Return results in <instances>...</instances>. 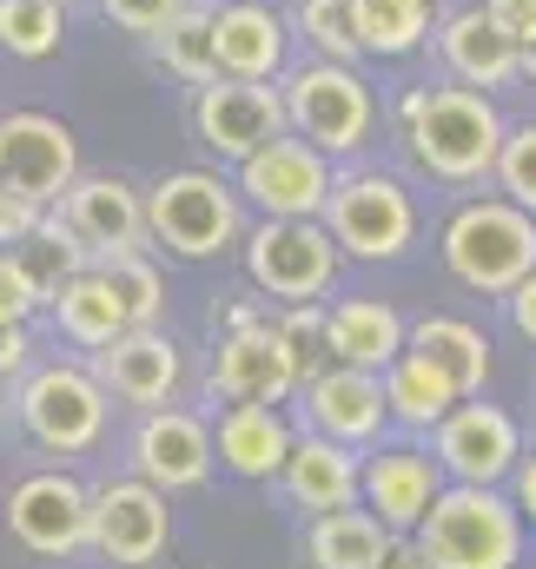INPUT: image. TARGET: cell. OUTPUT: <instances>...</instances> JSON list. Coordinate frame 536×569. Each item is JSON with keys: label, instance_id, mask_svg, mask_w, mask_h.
Returning <instances> with one entry per match:
<instances>
[{"label": "cell", "instance_id": "obj_1", "mask_svg": "<svg viewBox=\"0 0 536 569\" xmlns=\"http://www.w3.org/2000/svg\"><path fill=\"white\" fill-rule=\"evenodd\" d=\"M391 140H398L404 166L430 186H450V192H470V186H490L497 172V152L510 133V113L497 93H477L464 80H417L404 87L385 113Z\"/></svg>", "mask_w": 536, "mask_h": 569}, {"label": "cell", "instance_id": "obj_2", "mask_svg": "<svg viewBox=\"0 0 536 569\" xmlns=\"http://www.w3.org/2000/svg\"><path fill=\"white\" fill-rule=\"evenodd\" d=\"M146 226H152V252L179 266H212L246 246L252 206L239 199L232 166H172L146 186Z\"/></svg>", "mask_w": 536, "mask_h": 569}, {"label": "cell", "instance_id": "obj_3", "mask_svg": "<svg viewBox=\"0 0 536 569\" xmlns=\"http://www.w3.org/2000/svg\"><path fill=\"white\" fill-rule=\"evenodd\" d=\"M278 93H285V127L298 140H311L325 159H338V166L365 159L378 127H385V113H391L378 100L365 60H311V53H298L285 67V80H278Z\"/></svg>", "mask_w": 536, "mask_h": 569}, {"label": "cell", "instance_id": "obj_4", "mask_svg": "<svg viewBox=\"0 0 536 569\" xmlns=\"http://www.w3.org/2000/svg\"><path fill=\"white\" fill-rule=\"evenodd\" d=\"M437 259L464 291L510 298L536 272V212L504 199L497 186L490 192H464L444 212V226H437Z\"/></svg>", "mask_w": 536, "mask_h": 569}, {"label": "cell", "instance_id": "obj_5", "mask_svg": "<svg viewBox=\"0 0 536 569\" xmlns=\"http://www.w3.org/2000/svg\"><path fill=\"white\" fill-rule=\"evenodd\" d=\"M325 226H331V239H338L345 259H358V266H398L404 252L417 246L424 212H417V192H410L404 172L351 159V166H338V186L325 199Z\"/></svg>", "mask_w": 536, "mask_h": 569}, {"label": "cell", "instance_id": "obj_6", "mask_svg": "<svg viewBox=\"0 0 536 569\" xmlns=\"http://www.w3.org/2000/svg\"><path fill=\"white\" fill-rule=\"evenodd\" d=\"M430 569H517L524 563V510L497 483H444L430 517L417 523Z\"/></svg>", "mask_w": 536, "mask_h": 569}, {"label": "cell", "instance_id": "obj_7", "mask_svg": "<svg viewBox=\"0 0 536 569\" xmlns=\"http://www.w3.org/2000/svg\"><path fill=\"white\" fill-rule=\"evenodd\" d=\"M239 266L266 305H325L345 272V252L325 219H252Z\"/></svg>", "mask_w": 536, "mask_h": 569}, {"label": "cell", "instance_id": "obj_8", "mask_svg": "<svg viewBox=\"0 0 536 569\" xmlns=\"http://www.w3.org/2000/svg\"><path fill=\"white\" fill-rule=\"evenodd\" d=\"M107 411H113V391L100 385L93 365H73V358H47L33 365L20 385H13V418L20 430L53 450V457H80L107 437Z\"/></svg>", "mask_w": 536, "mask_h": 569}, {"label": "cell", "instance_id": "obj_9", "mask_svg": "<svg viewBox=\"0 0 536 569\" xmlns=\"http://www.w3.org/2000/svg\"><path fill=\"white\" fill-rule=\"evenodd\" d=\"M186 127L219 166H239L259 146H271L278 133H291L278 80H232V73H219V80L186 93Z\"/></svg>", "mask_w": 536, "mask_h": 569}, {"label": "cell", "instance_id": "obj_10", "mask_svg": "<svg viewBox=\"0 0 536 569\" xmlns=\"http://www.w3.org/2000/svg\"><path fill=\"white\" fill-rule=\"evenodd\" d=\"M232 179H239V199L252 206V219H325V199L338 186V159H325L298 133H278L252 159H239Z\"/></svg>", "mask_w": 536, "mask_h": 569}, {"label": "cell", "instance_id": "obj_11", "mask_svg": "<svg viewBox=\"0 0 536 569\" xmlns=\"http://www.w3.org/2000/svg\"><path fill=\"white\" fill-rule=\"evenodd\" d=\"M53 219L73 232V246L100 266V259H127L152 252V226H146V186L120 172H80L67 186V199L53 206Z\"/></svg>", "mask_w": 536, "mask_h": 569}, {"label": "cell", "instance_id": "obj_12", "mask_svg": "<svg viewBox=\"0 0 536 569\" xmlns=\"http://www.w3.org/2000/svg\"><path fill=\"white\" fill-rule=\"evenodd\" d=\"M80 172H87L80 166V133L60 113H40V107L0 113V186H13V192H27L33 206L53 212Z\"/></svg>", "mask_w": 536, "mask_h": 569}, {"label": "cell", "instance_id": "obj_13", "mask_svg": "<svg viewBox=\"0 0 536 569\" xmlns=\"http://www.w3.org/2000/svg\"><path fill=\"white\" fill-rule=\"evenodd\" d=\"M298 385H305V365L291 358V345L278 338L271 318L246 325V331H219V351L206 371L212 405H285V398H298Z\"/></svg>", "mask_w": 536, "mask_h": 569}, {"label": "cell", "instance_id": "obj_14", "mask_svg": "<svg viewBox=\"0 0 536 569\" xmlns=\"http://www.w3.org/2000/svg\"><path fill=\"white\" fill-rule=\"evenodd\" d=\"M430 53H437V73L444 80H464L477 93H510L524 87V47L484 13V0H464V7H444L437 13V33H430Z\"/></svg>", "mask_w": 536, "mask_h": 569}, {"label": "cell", "instance_id": "obj_15", "mask_svg": "<svg viewBox=\"0 0 536 569\" xmlns=\"http://www.w3.org/2000/svg\"><path fill=\"white\" fill-rule=\"evenodd\" d=\"M7 530L33 557H73L80 543H93V490L67 470H33L7 497Z\"/></svg>", "mask_w": 536, "mask_h": 569}, {"label": "cell", "instance_id": "obj_16", "mask_svg": "<svg viewBox=\"0 0 536 569\" xmlns=\"http://www.w3.org/2000/svg\"><path fill=\"white\" fill-rule=\"evenodd\" d=\"M430 450L444 463L450 483H504L524 457V430L504 405H484V398H464L444 425L430 430Z\"/></svg>", "mask_w": 536, "mask_h": 569}, {"label": "cell", "instance_id": "obj_17", "mask_svg": "<svg viewBox=\"0 0 536 569\" xmlns=\"http://www.w3.org/2000/svg\"><path fill=\"white\" fill-rule=\"evenodd\" d=\"M444 463L424 443H371L365 450V510L391 530V537H417V523L430 517V503L444 497Z\"/></svg>", "mask_w": 536, "mask_h": 569}, {"label": "cell", "instance_id": "obj_18", "mask_svg": "<svg viewBox=\"0 0 536 569\" xmlns=\"http://www.w3.org/2000/svg\"><path fill=\"white\" fill-rule=\"evenodd\" d=\"M219 463V443L212 425L199 411H179V405H159V411H139L133 430V477H146L152 490H199Z\"/></svg>", "mask_w": 536, "mask_h": 569}, {"label": "cell", "instance_id": "obj_19", "mask_svg": "<svg viewBox=\"0 0 536 569\" xmlns=\"http://www.w3.org/2000/svg\"><path fill=\"white\" fill-rule=\"evenodd\" d=\"M93 371L100 385L113 391V405H133V411H159L179 398L186 385V345L159 325H133L120 331L107 351H93Z\"/></svg>", "mask_w": 536, "mask_h": 569}, {"label": "cell", "instance_id": "obj_20", "mask_svg": "<svg viewBox=\"0 0 536 569\" xmlns=\"http://www.w3.org/2000/svg\"><path fill=\"white\" fill-rule=\"evenodd\" d=\"M298 405H305V425L318 437H338L351 450L378 443L385 425H391V405H385V378L378 371H358V365H325L298 385Z\"/></svg>", "mask_w": 536, "mask_h": 569}, {"label": "cell", "instance_id": "obj_21", "mask_svg": "<svg viewBox=\"0 0 536 569\" xmlns=\"http://www.w3.org/2000/svg\"><path fill=\"white\" fill-rule=\"evenodd\" d=\"M212 47H219V73L232 80H285V67L298 60L291 13L278 0H219Z\"/></svg>", "mask_w": 536, "mask_h": 569}, {"label": "cell", "instance_id": "obj_22", "mask_svg": "<svg viewBox=\"0 0 536 569\" xmlns=\"http://www.w3.org/2000/svg\"><path fill=\"white\" fill-rule=\"evenodd\" d=\"M172 517H166V490H152L146 477H120L93 490V550L107 563L146 569L166 557Z\"/></svg>", "mask_w": 536, "mask_h": 569}, {"label": "cell", "instance_id": "obj_23", "mask_svg": "<svg viewBox=\"0 0 536 569\" xmlns=\"http://www.w3.org/2000/svg\"><path fill=\"white\" fill-rule=\"evenodd\" d=\"M278 483H285V497H291L305 517L351 510V503H365V457H358L351 443H338V437L305 430V437L291 443V457H285Z\"/></svg>", "mask_w": 536, "mask_h": 569}, {"label": "cell", "instance_id": "obj_24", "mask_svg": "<svg viewBox=\"0 0 536 569\" xmlns=\"http://www.w3.org/2000/svg\"><path fill=\"white\" fill-rule=\"evenodd\" d=\"M325 345H331L338 365L385 371L391 358H404V345H410V318H404L391 298H365V291H351V298L325 305Z\"/></svg>", "mask_w": 536, "mask_h": 569}, {"label": "cell", "instance_id": "obj_25", "mask_svg": "<svg viewBox=\"0 0 536 569\" xmlns=\"http://www.w3.org/2000/svg\"><path fill=\"white\" fill-rule=\"evenodd\" d=\"M212 443H219V463L246 483H271L298 443L291 418L278 405H226L219 425H212Z\"/></svg>", "mask_w": 536, "mask_h": 569}, {"label": "cell", "instance_id": "obj_26", "mask_svg": "<svg viewBox=\"0 0 536 569\" xmlns=\"http://www.w3.org/2000/svg\"><path fill=\"white\" fill-rule=\"evenodd\" d=\"M437 13H444V7H430V0H351L365 67H404V60L430 53Z\"/></svg>", "mask_w": 536, "mask_h": 569}, {"label": "cell", "instance_id": "obj_27", "mask_svg": "<svg viewBox=\"0 0 536 569\" xmlns=\"http://www.w3.org/2000/svg\"><path fill=\"white\" fill-rule=\"evenodd\" d=\"M410 351L430 358L464 398H484V385H490V338H484L470 318H457V311H424V318H410Z\"/></svg>", "mask_w": 536, "mask_h": 569}, {"label": "cell", "instance_id": "obj_28", "mask_svg": "<svg viewBox=\"0 0 536 569\" xmlns=\"http://www.w3.org/2000/svg\"><path fill=\"white\" fill-rule=\"evenodd\" d=\"M385 405H391V425H404V430H437L457 405H464V391L430 365V358H417L410 345H404V358H391L385 371Z\"/></svg>", "mask_w": 536, "mask_h": 569}, {"label": "cell", "instance_id": "obj_29", "mask_svg": "<svg viewBox=\"0 0 536 569\" xmlns=\"http://www.w3.org/2000/svg\"><path fill=\"white\" fill-rule=\"evenodd\" d=\"M53 325H60V338L67 345H80V351H107L120 331H133V318H127V305L113 298V284H107V272L100 266H87L80 279L67 284L53 305Z\"/></svg>", "mask_w": 536, "mask_h": 569}, {"label": "cell", "instance_id": "obj_30", "mask_svg": "<svg viewBox=\"0 0 536 569\" xmlns=\"http://www.w3.org/2000/svg\"><path fill=\"white\" fill-rule=\"evenodd\" d=\"M385 550H391V530L371 517V510H325V517H311V530H305V557L311 569H378L385 563Z\"/></svg>", "mask_w": 536, "mask_h": 569}, {"label": "cell", "instance_id": "obj_31", "mask_svg": "<svg viewBox=\"0 0 536 569\" xmlns=\"http://www.w3.org/2000/svg\"><path fill=\"white\" fill-rule=\"evenodd\" d=\"M146 53H152V67L172 80V87H206V80H219V47H212V0H192L159 40H146Z\"/></svg>", "mask_w": 536, "mask_h": 569}, {"label": "cell", "instance_id": "obj_32", "mask_svg": "<svg viewBox=\"0 0 536 569\" xmlns=\"http://www.w3.org/2000/svg\"><path fill=\"white\" fill-rule=\"evenodd\" d=\"M67 47V0H0V53L7 60H53Z\"/></svg>", "mask_w": 536, "mask_h": 569}, {"label": "cell", "instance_id": "obj_33", "mask_svg": "<svg viewBox=\"0 0 536 569\" xmlns=\"http://www.w3.org/2000/svg\"><path fill=\"white\" fill-rule=\"evenodd\" d=\"M13 259L27 266V279L40 284V298H47V305H53V298H60L67 284H73L80 272H87V266H93V259H87V252L73 246V232H67V226H60L53 212H47V219H40V226H33V232H27L20 246H13Z\"/></svg>", "mask_w": 536, "mask_h": 569}, {"label": "cell", "instance_id": "obj_34", "mask_svg": "<svg viewBox=\"0 0 536 569\" xmlns=\"http://www.w3.org/2000/svg\"><path fill=\"white\" fill-rule=\"evenodd\" d=\"M285 13H291L298 53H311V60H365L351 0H285Z\"/></svg>", "mask_w": 536, "mask_h": 569}, {"label": "cell", "instance_id": "obj_35", "mask_svg": "<svg viewBox=\"0 0 536 569\" xmlns=\"http://www.w3.org/2000/svg\"><path fill=\"white\" fill-rule=\"evenodd\" d=\"M100 272L113 284V298L127 305L133 325H159L166 318V272L152 252H127V259H100Z\"/></svg>", "mask_w": 536, "mask_h": 569}, {"label": "cell", "instance_id": "obj_36", "mask_svg": "<svg viewBox=\"0 0 536 569\" xmlns=\"http://www.w3.org/2000/svg\"><path fill=\"white\" fill-rule=\"evenodd\" d=\"M490 186H497L504 199H517L524 212H536V113H530V120H510V133H504V152H497V172H490Z\"/></svg>", "mask_w": 536, "mask_h": 569}, {"label": "cell", "instance_id": "obj_37", "mask_svg": "<svg viewBox=\"0 0 536 569\" xmlns=\"http://www.w3.org/2000/svg\"><path fill=\"white\" fill-rule=\"evenodd\" d=\"M271 325H278V338L291 345V358L305 365V378L331 365V345H325V305H271Z\"/></svg>", "mask_w": 536, "mask_h": 569}, {"label": "cell", "instance_id": "obj_38", "mask_svg": "<svg viewBox=\"0 0 536 569\" xmlns=\"http://www.w3.org/2000/svg\"><path fill=\"white\" fill-rule=\"evenodd\" d=\"M93 7L107 13V27H113V33H133L139 47H146V40H159V33L179 20L192 0H93Z\"/></svg>", "mask_w": 536, "mask_h": 569}, {"label": "cell", "instance_id": "obj_39", "mask_svg": "<svg viewBox=\"0 0 536 569\" xmlns=\"http://www.w3.org/2000/svg\"><path fill=\"white\" fill-rule=\"evenodd\" d=\"M40 311H47L40 284L27 279V266L13 259V246H0V318H13V325H33Z\"/></svg>", "mask_w": 536, "mask_h": 569}, {"label": "cell", "instance_id": "obj_40", "mask_svg": "<svg viewBox=\"0 0 536 569\" xmlns=\"http://www.w3.org/2000/svg\"><path fill=\"white\" fill-rule=\"evenodd\" d=\"M33 371V325L0 318V385H20Z\"/></svg>", "mask_w": 536, "mask_h": 569}, {"label": "cell", "instance_id": "obj_41", "mask_svg": "<svg viewBox=\"0 0 536 569\" xmlns=\"http://www.w3.org/2000/svg\"><path fill=\"white\" fill-rule=\"evenodd\" d=\"M47 219V206H33L27 192H13V186H0V246H20L33 226Z\"/></svg>", "mask_w": 536, "mask_h": 569}, {"label": "cell", "instance_id": "obj_42", "mask_svg": "<svg viewBox=\"0 0 536 569\" xmlns=\"http://www.w3.org/2000/svg\"><path fill=\"white\" fill-rule=\"evenodd\" d=\"M484 13L524 47V40H536V0H484Z\"/></svg>", "mask_w": 536, "mask_h": 569}, {"label": "cell", "instance_id": "obj_43", "mask_svg": "<svg viewBox=\"0 0 536 569\" xmlns=\"http://www.w3.org/2000/svg\"><path fill=\"white\" fill-rule=\"evenodd\" d=\"M504 318H510V331H517V338H524V345L536 351V272L517 284L510 298H504Z\"/></svg>", "mask_w": 536, "mask_h": 569}, {"label": "cell", "instance_id": "obj_44", "mask_svg": "<svg viewBox=\"0 0 536 569\" xmlns=\"http://www.w3.org/2000/svg\"><path fill=\"white\" fill-rule=\"evenodd\" d=\"M510 503L524 510V523H536V450H524L510 470Z\"/></svg>", "mask_w": 536, "mask_h": 569}, {"label": "cell", "instance_id": "obj_45", "mask_svg": "<svg viewBox=\"0 0 536 569\" xmlns=\"http://www.w3.org/2000/svg\"><path fill=\"white\" fill-rule=\"evenodd\" d=\"M378 569H430V557H424L417 537H391V550H385V563Z\"/></svg>", "mask_w": 536, "mask_h": 569}, {"label": "cell", "instance_id": "obj_46", "mask_svg": "<svg viewBox=\"0 0 536 569\" xmlns=\"http://www.w3.org/2000/svg\"><path fill=\"white\" fill-rule=\"evenodd\" d=\"M524 87L536 93V40H524Z\"/></svg>", "mask_w": 536, "mask_h": 569}, {"label": "cell", "instance_id": "obj_47", "mask_svg": "<svg viewBox=\"0 0 536 569\" xmlns=\"http://www.w3.org/2000/svg\"><path fill=\"white\" fill-rule=\"evenodd\" d=\"M430 7H444V0H430Z\"/></svg>", "mask_w": 536, "mask_h": 569}, {"label": "cell", "instance_id": "obj_48", "mask_svg": "<svg viewBox=\"0 0 536 569\" xmlns=\"http://www.w3.org/2000/svg\"><path fill=\"white\" fill-rule=\"evenodd\" d=\"M0 411H7V398H0Z\"/></svg>", "mask_w": 536, "mask_h": 569}, {"label": "cell", "instance_id": "obj_49", "mask_svg": "<svg viewBox=\"0 0 536 569\" xmlns=\"http://www.w3.org/2000/svg\"><path fill=\"white\" fill-rule=\"evenodd\" d=\"M212 7H219V0H212Z\"/></svg>", "mask_w": 536, "mask_h": 569}]
</instances>
